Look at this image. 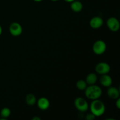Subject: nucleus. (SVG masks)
Segmentation results:
<instances>
[{
  "mask_svg": "<svg viewBox=\"0 0 120 120\" xmlns=\"http://www.w3.org/2000/svg\"><path fill=\"white\" fill-rule=\"evenodd\" d=\"M50 1H59V0H50Z\"/></svg>",
  "mask_w": 120,
  "mask_h": 120,
  "instance_id": "5701e85b",
  "label": "nucleus"
},
{
  "mask_svg": "<svg viewBox=\"0 0 120 120\" xmlns=\"http://www.w3.org/2000/svg\"><path fill=\"white\" fill-rule=\"evenodd\" d=\"M104 21H103V18L100 16H94L93 18L90 19V27L93 29H99L103 26Z\"/></svg>",
  "mask_w": 120,
  "mask_h": 120,
  "instance_id": "6e6552de",
  "label": "nucleus"
},
{
  "mask_svg": "<svg viewBox=\"0 0 120 120\" xmlns=\"http://www.w3.org/2000/svg\"><path fill=\"white\" fill-rule=\"evenodd\" d=\"M2 27H1V26L0 25V36H1V35L2 34Z\"/></svg>",
  "mask_w": 120,
  "mask_h": 120,
  "instance_id": "412c9836",
  "label": "nucleus"
},
{
  "mask_svg": "<svg viewBox=\"0 0 120 120\" xmlns=\"http://www.w3.org/2000/svg\"><path fill=\"white\" fill-rule=\"evenodd\" d=\"M107 26L111 31L116 32L120 28V23L119 21L116 17H110L107 21Z\"/></svg>",
  "mask_w": 120,
  "mask_h": 120,
  "instance_id": "39448f33",
  "label": "nucleus"
},
{
  "mask_svg": "<svg viewBox=\"0 0 120 120\" xmlns=\"http://www.w3.org/2000/svg\"><path fill=\"white\" fill-rule=\"evenodd\" d=\"M0 114H1V117H2L1 120H5L7 118L10 116L11 115V110L8 107H4L1 110V112H0Z\"/></svg>",
  "mask_w": 120,
  "mask_h": 120,
  "instance_id": "2eb2a0df",
  "label": "nucleus"
},
{
  "mask_svg": "<svg viewBox=\"0 0 120 120\" xmlns=\"http://www.w3.org/2000/svg\"><path fill=\"white\" fill-rule=\"evenodd\" d=\"M74 104H75L76 109L80 112H84L87 111L89 108L87 101L82 97L76 98L74 101Z\"/></svg>",
  "mask_w": 120,
  "mask_h": 120,
  "instance_id": "20e7f679",
  "label": "nucleus"
},
{
  "mask_svg": "<svg viewBox=\"0 0 120 120\" xmlns=\"http://www.w3.org/2000/svg\"><path fill=\"white\" fill-rule=\"evenodd\" d=\"M37 105L41 110H46L50 107V101L45 97H41L36 101Z\"/></svg>",
  "mask_w": 120,
  "mask_h": 120,
  "instance_id": "9b49d317",
  "label": "nucleus"
},
{
  "mask_svg": "<svg viewBox=\"0 0 120 120\" xmlns=\"http://www.w3.org/2000/svg\"><path fill=\"white\" fill-rule=\"evenodd\" d=\"M70 8H71V10L75 12H80V11H82L83 8V4L80 1L75 0L71 2Z\"/></svg>",
  "mask_w": 120,
  "mask_h": 120,
  "instance_id": "f8f14e48",
  "label": "nucleus"
},
{
  "mask_svg": "<svg viewBox=\"0 0 120 120\" xmlns=\"http://www.w3.org/2000/svg\"><path fill=\"white\" fill-rule=\"evenodd\" d=\"M85 118L86 120H93L96 118V117L92 113H89L86 116Z\"/></svg>",
  "mask_w": 120,
  "mask_h": 120,
  "instance_id": "f3484780",
  "label": "nucleus"
},
{
  "mask_svg": "<svg viewBox=\"0 0 120 120\" xmlns=\"http://www.w3.org/2000/svg\"><path fill=\"white\" fill-rule=\"evenodd\" d=\"M64 1L66 2H69V3H71V2L74 1L75 0H64Z\"/></svg>",
  "mask_w": 120,
  "mask_h": 120,
  "instance_id": "aec40b11",
  "label": "nucleus"
},
{
  "mask_svg": "<svg viewBox=\"0 0 120 120\" xmlns=\"http://www.w3.org/2000/svg\"><path fill=\"white\" fill-rule=\"evenodd\" d=\"M11 35L14 36H19L22 34L23 29L21 25L18 22H13L10 25L9 28Z\"/></svg>",
  "mask_w": 120,
  "mask_h": 120,
  "instance_id": "0eeeda50",
  "label": "nucleus"
},
{
  "mask_svg": "<svg viewBox=\"0 0 120 120\" xmlns=\"http://www.w3.org/2000/svg\"><path fill=\"white\" fill-rule=\"evenodd\" d=\"M107 49V45L104 41L98 40L94 43L93 45V51L96 55H101Z\"/></svg>",
  "mask_w": 120,
  "mask_h": 120,
  "instance_id": "7ed1b4c3",
  "label": "nucleus"
},
{
  "mask_svg": "<svg viewBox=\"0 0 120 120\" xmlns=\"http://www.w3.org/2000/svg\"><path fill=\"white\" fill-rule=\"evenodd\" d=\"M86 97L89 100H94L99 99L103 94V91L101 87L96 84L89 85L84 90Z\"/></svg>",
  "mask_w": 120,
  "mask_h": 120,
  "instance_id": "f03ea898",
  "label": "nucleus"
},
{
  "mask_svg": "<svg viewBox=\"0 0 120 120\" xmlns=\"http://www.w3.org/2000/svg\"><path fill=\"white\" fill-rule=\"evenodd\" d=\"M100 83L101 85L105 87H109L112 84V79L110 76L108 74L101 75L100 78Z\"/></svg>",
  "mask_w": 120,
  "mask_h": 120,
  "instance_id": "1a4fd4ad",
  "label": "nucleus"
},
{
  "mask_svg": "<svg viewBox=\"0 0 120 120\" xmlns=\"http://www.w3.org/2000/svg\"><path fill=\"white\" fill-rule=\"evenodd\" d=\"M111 70L110 66L106 62H100L96 64L95 70L97 73L103 75L108 74Z\"/></svg>",
  "mask_w": 120,
  "mask_h": 120,
  "instance_id": "423d86ee",
  "label": "nucleus"
},
{
  "mask_svg": "<svg viewBox=\"0 0 120 120\" xmlns=\"http://www.w3.org/2000/svg\"><path fill=\"white\" fill-rule=\"evenodd\" d=\"M76 87L79 90H84L87 87V84L86 83L85 80H79L76 82Z\"/></svg>",
  "mask_w": 120,
  "mask_h": 120,
  "instance_id": "dca6fc26",
  "label": "nucleus"
},
{
  "mask_svg": "<svg viewBox=\"0 0 120 120\" xmlns=\"http://www.w3.org/2000/svg\"><path fill=\"white\" fill-rule=\"evenodd\" d=\"M97 76L95 73H90L86 77V82L87 85L95 84L97 81Z\"/></svg>",
  "mask_w": 120,
  "mask_h": 120,
  "instance_id": "ddd939ff",
  "label": "nucleus"
},
{
  "mask_svg": "<svg viewBox=\"0 0 120 120\" xmlns=\"http://www.w3.org/2000/svg\"><path fill=\"white\" fill-rule=\"evenodd\" d=\"M116 106L117 107V108L118 109H120V97L118 98H117V99H116Z\"/></svg>",
  "mask_w": 120,
  "mask_h": 120,
  "instance_id": "a211bd4d",
  "label": "nucleus"
},
{
  "mask_svg": "<svg viewBox=\"0 0 120 120\" xmlns=\"http://www.w3.org/2000/svg\"><path fill=\"white\" fill-rule=\"evenodd\" d=\"M32 120H41V118L38 117H34L32 118Z\"/></svg>",
  "mask_w": 120,
  "mask_h": 120,
  "instance_id": "6ab92c4d",
  "label": "nucleus"
},
{
  "mask_svg": "<svg viewBox=\"0 0 120 120\" xmlns=\"http://www.w3.org/2000/svg\"><path fill=\"white\" fill-rule=\"evenodd\" d=\"M33 1H35V2H41V1H42V0H33Z\"/></svg>",
  "mask_w": 120,
  "mask_h": 120,
  "instance_id": "4be33fe9",
  "label": "nucleus"
},
{
  "mask_svg": "<svg viewBox=\"0 0 120 120\" xmlns=\"http://www.w3.org/2000/svg\"><path fill=\"white\" fill-rule=\"evenodd\" d=\"M91 113L96 117H99L103 116L105 111V106L102 101L97 99L92 100L89 106Z\"/></svg>",
  "mask_w": 120,
  "mask_h": 120,
  "instance_id": "f257e3e1",
  "label": "nucleus"
},
{
  "mask_svg": "<svg viewBox=\"0 0 120 120\" xmlns=\"http://www.w3.org/2000/svg\"><path fill=\"white\" fill-rule=\"evenodd\" d=\"M26 103L29 106H32L35 105L36 103V97L34 94L32 93H29L26 95L25 97Z\"/></svg>",
  "mask_w": 120,
  "mask_h": 120,
  "instance_id": "4468645a",
  "label": "nucleus"
},
{
  "mask_svg": "<svg viewBox=\"0 0 120 120\" xmlns=\"http://www.w3.org/2000/svg\"><path fill=\"white\" fill-rule=\"evenodd\" d=\"M107 96L109 98L113 100H116L120 97V90L115 87H109L107 91Z\"/></svg>",
  "mask_w": 120,
  "mask_h": 120,
  "instance_id": "9d476101",
  "label": "nucleus"
}]
</instances>
